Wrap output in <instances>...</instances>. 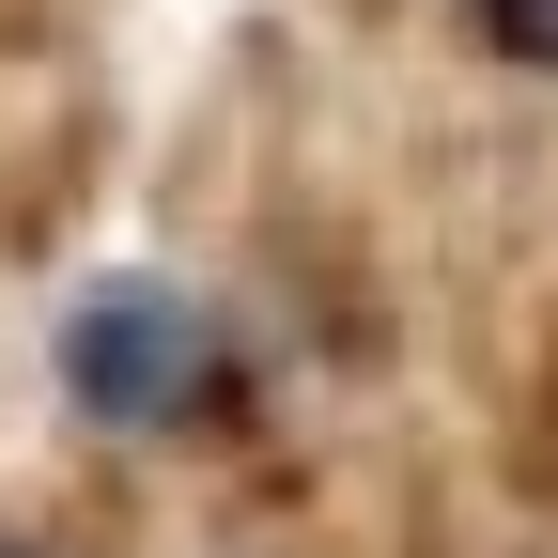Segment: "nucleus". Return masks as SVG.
<instances>
[{"mask_svg": "<svg viewBox=\"0 0 558 558\" xmlns=\"http://www.w3.org/2000/svg\"><path fill=\"white\" fill-rule=\"evenodd\" d=\"M0 558H32V543H16V527H0Z\"/></svg>", "mask_w": 558, "mask_h": 558, "instance_id": "obj_3", "label": "nucleus"}, {"mask_svg": "<svg viewBox=\"0 0 558 558\" xmlns=\"http://www.w3.org/2000/svg\"><path fill=\"white\" fill-rule=\"evenodd\" d=\"M481 47L527 62V78H558V0H481Z\"/></svg>", "mask_w": 558, "mask_h": 558, "instance_id": "obj_2", "label": "nucleus"}, {"mask_svg": "<svg viewBox=\"0 0 558 558\" xmlns=\"http://www.w3.org/2000/svg\"><path fill=\"white\" fill-rule=\"evenodd\" d=\"M62 373H78L94 418H124V435H171V418L218 403V341H202V311H171V295H94L78 341H62Z\"/></svg>", "mask_w": 558, "mask_h": 558, "instance_id": "obj_1", "label": "nucleus"}]
</instances>
